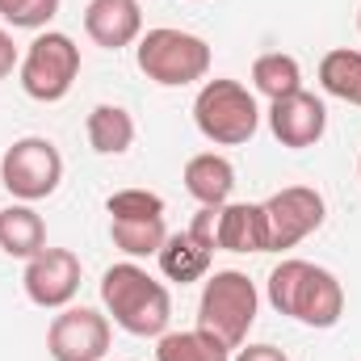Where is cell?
I'll list each match as a JSON object with an SVG mask.
<instances>
[{"label":"cell","instance_id":"ffe728a7","mask_svg":"<svg viewBox=\"0 0 361 361\" xmlns=\"http://www.w3.org/2000/svg\"><path fill=\"white\" fill-rule=\"evenodd\" d=\"M319 89L336 101L361 105V51L336 47L319 59Z\"/></svg>","mask_w":361,"mask_h":361},{"label":"cell","instance_id":"7c38bea8","mask_svg":"<svg viewBox=\"0 0 361 361\" xmlns=\"http://www.w3.org/2000/svg\"><path fill=\"white\" fill-rule=\"evenodd\" d=\"M85 34L105 51L135 47L143 38V8H139V0H89Z\"/></svg>","mask_w":361,"mask_h":361},{"label":"cell","instance_id":"3957f363","mask_svg":"<svg viewBox=\"0 0 361 361\" xmlns=\"http://www.w3.org/2000/svg\"><path fill=\"white\" fill-rule=\"evenodd\" d=\"M257 311H261V294H257V281L248 273L240 269L206 273V286H202V298H197V328L219 336L227 349H240V345H248Z\"/></svg>","mask_w":361,"mask_h":361},{"label":"cell","instance_id":"44dd1931","mask_svg":"<svg viewBox=\"0 0 361 361\" xmlns=\"http://www.w3.org/2000/svg\"><path fill=\"white\" fill-rule=\"evenodd\" d=\"M252 89L269 101H281L290 92L302 89V63L286 51H269V55H257L252 63Z\"/></svg>","mask_w":361,"mask_h":361},{"label":"cell","instance_id":"d4e9b609","mask_svg":"<svg viewBox=\"0 0 361 361\" xmlns=\"http://www.w3.org/2000/svg\"><path fill=\"white\" fill-rule=\"evenodd\" d=\"M21 63V55H17V42H13V34L0 25V80L4 76H13V68Z\"/></svg>","mask_w":361,"mask_h":361},{"label":"cell","instance_id":"cb8c5ba5","mask_svg":"<svg viewBox=\"0 0 361 361\" xmlns=\"http://www.w3.org/2000/svg\"><path fill=\"white\" fill-rule=\"evenodd\" d=\"M231 361H290L277 345H240V353H231Z\"/></svg>","mask_w":361,"mask_h":361},{"label":"cell","instance_id":"2e32d148","mask_svg":"<svg viewBox=\"0 0 361 361\" xmlns=\"http://www.w3.org/2000/svg\"><path fill=\"white\" fill-rule=\"evenodd\" d=\"M42 248H47V223H42V214L30 202L4 206L0 210V252L17 257V261H30Z\"/></svg>","mask_w":361,"mask_h":361},{"label":"cell","instance_id":"603a6c76","mask_svg":"<svg viewBox=\"0 0 361 361\" xmlns=\"http://www.w3.org/2000/svg\"><path fill=\"white\" fill-rule=\"evenodd\" d=\"M109 219H143V214H164V197L152 189H118L105 197Z\"/></svg>","mask_w":361,"mask_h":361},{"label":"cell","instance_id":"e0dca14e","mask_svg":"<svg viewBox=\"0 0 361 361\" xmlns=\"http://www.w3.org/2000/svg\"><path fill=\"white\" fill-rule=\"evenodd\" d=\"M85 135H89V147L97 156H122L135 143V118H130V109L101 101V105H92Z\"/></svg>","mask_w":361,"mask_h":361},{"label":"cell","instance_id":"83f0119b","mask_svg":"<svg viewBox=\"0 0 361 361\" xmlns=\"http://www.w3.org/2000/svg\"><path fill=\"white\" fill-rule=\"evenodd\" d=\"M105 361H109V357H105Z\"/></svg>","mask_w":361,"mask_h":361},{"label":"cell","instance_id":"d6986e66","mask_svg":"<svg viewBox=\"0 0 361 361\" xmlns=\"http://www.w3.org/2000/svg\"><path fill=\"white\" fill-rule=\"evenodd\" d=\"M235 349H227L219 336H210L206 328H189V332H164L156 341V361H231Z\"/></svg>","mask_w":361,"mask_h":361},{"label":"cell","instance_id":"5bb4252c","mask_svg":"<svg viewBox=\"0 0 361 361\" xmlns=\"http://www.w3.org/2000/svg\"><path fill=\"white\" fill-rule=\"evenodd\" d=\"M185 189L197 206H227L231 202V189H235V164L219 152H197L185 160Z\"/></svg>","mask_w":361,"mask_h":361},{"label":"cell","instance_id":"ba28073f","mask_svg":"<svg viewBox=\"0 0 361 361\" xmlns=\"http://www.w3.org/2000/svg\"><path fill=\"white\" fill-rule=\"evenodd\" d=\"M261 210H265V227H269V252H286L324 227L328 202L311 185H286L261 202Z\"/></svg>","mask_w":361,"mask_h":361},{"label":"cell","instance_id":"9c48e42d","mask_svg":"<svg viewBox=\"0 0 361 361\" xmlns=\"http://www.w3.org/2000/svg\"><path fill=\"white\" fill-rule=\"evenodd\" d=\"M109 336V315L97 307H63L47 328V353L51 361H105Z\"/></svg>","mask_w":361,"mask_h":361},{"label":"cell","instance_id":"8992f818","mask_svg":"<svg viewBox=\"0 0 361 361\" xmlns=\"http://www.w3.org/2000/svg\"><path fill=\"white\" fill-rule=\"evenodd\" d=\"M76 76H80V47L63 30H38L17 63V80H21L25 97H34L42 105L63 101L76 85Z\"/></svg>","mask_w":361,"mask_h":361},{"label":"cell","instance_id":"9a60e30c","mask_svg":"<svg viewBox=\"0 0 361 361\" xmlns=\"http://www.w3.org/2000/svg\"><path fill=\"white\" fill-rule=\"evenodd\" d=\"M156 261H160V273H164L169 281L189 286V281H206L210 261H214V248H210L206 240H197V235L185 227V231H169V240H164V248L156 252Z\"/></svg>","mask_w":361,"mask_h":361},{"label":"cell","instance_id":"4316f807","mask_svg":"<svg viewBox=\"0 0 361 361\" xmlns=\"http://www.w3.org/2000/svg\"><path fill=\"white\" fill-rule=\"evenodd\" d=\"M357 177H361V156H357Z\"/></svg>","mask_w":361,"mask_h":361},{"label":"cell","instance_id":"ac0fdd59","mask_svg":"<svg viewBox=\"0 0 361 361\" xmlns=\"http://www.w3.org/2000/svg\"><path fill=\"white\" fill-rule=\"evenodd\" d=\"M109 240L118 252H126L130 261L156 257L169 240V223L164 214H143V219H109Z\"/></svg>","mask_w":361,"mask_h":361},{"label":"cell","instance_id":"7a4b0ae2","mask_svg":"<svg viewBox=\"0 0 361 361\" xmlns=\"http://www.w3.org/2000/svg\"><path fill=\"white\" fill-rule=\"evenodd\" d=\"M265 294H269L273 311L277 315H290L307 328H336L341 315H345V286L341 277L324 265H311V261H298V257H286L265 281Z\"/></svg>","mask_w":361,"mask_h":361},{"label":"cell","instance_id":"7402d4cb","mask_svg":"<svg viewBox=\"0 0 361 361\" xmlns=\"http://www.w3.org/2000/svg\"><path fill=\"white\" fill-rule=\"evenodd\" d=\"M59 13V0H0V21L13 30H47Z\"/></svg>","mask_w":361,"mask_h":361},{"label":"cell","instance_id":"30bf717a","mask_svg":"<svg viewBox=\"0 0 361 361\" xmlns=\"http://www.w3.org/2000/svg\"><path fill=\"white\" fill-rule=\"evenodd\" d=\"M80 277H85V265H80V257L72 248H42L38 257L25 261L21 286H25V298L34 307L63 311L80 294Z\"/></svg>","mask_w":361,"mask_h":361},{"label":"cell","instance_id":"4fadbf2b","mask_svg":"<svg viewBox=\"0 0 361 361\" xmlns=\"http://www.w3.org/2000/svg\"><path fill=\"white\" fill-rule=\"evenodd\" d=\"M214 248L223 252H269V227L261 202H227L214 219Z\"/></svg>","mask_w":361,"mask_h":361},{"label":"cell","instance_id":"277c9868","mask_svg":"<svg viewBox=\"0 0 361 361\" xmlns=\"http://www.w3.org/2000/svg\"><path fill=\"white\" fill-rule=\"evenodd\" d=\"M193 126L202 130V139H210L214 147H240L261 130V105L257 92L240 80L214 76L206 80L193 97Z\"/></svg>","mask_w":361,"mask_h":361},{"label":"cell","instance_id":"8fae6325","mask_svg":"<svg viewBox=\"0 0 361 361\" xmlns=\"http://www.w3.org/2000/svg\"><path fill=\"white\" fill-rule=\"evenodd\" d=\"M269 130L273 139L290 152H302V147H315L328 130V105L315 97V92L298 89L281 101H269Z\"/></svg>","mask_w":361,"mask_h":361},{"label":"cell","instance_id":"6da1fadb","mask_svg":"<svg viewBox=\"0 0 361 361\" xmlns=\"http://www.w3.org/2000/svg\"><path fill=\"white\" fill-rule=\"evenodd\" d=\"M101 307L105 315L130 332V336H152L160 341L169 332V319H173V294L160 277L143 269L139 261H122V265H109L101 273Z\"/></svg>","mask_w":361,"mask_h":361},{"label":"cell","instance_id":"484cf974","mask_svg":"<svg viewBox=\"0 0 361 361\" xmlns=\"http://www.w3.org/2000/svg\"><path fill=\"white\" fill-rule=\"evenodd\" d=\"M357 30H361V8H357Z\"/></svg>","mask_w":361,"mask_h":361},{"label":"cell","instance_id":"5b68a950","mask_svg":"<svg viewBox=\"0 0 361 361\" xmlns=\"http://www.w3.org/2000/svg\"><path fill=\"white\" fill-rule=\"evenodd\" d=\"M135 63L152 85L185 89V85H197L210 76V42L189 30L156 25L135 42Z\"/></svg>","mask_w":361,"mask_h":361},{"label":"cell","instance_id":"52a82bcc","mask_svg":"<svg viewBox=\"0 0 361 361\" xmlns=\"http://www.w3.org/2000/svg\"><path fill=\"white\" fill-rule=\"evenodd\" d=\"M0 180L4 189L17 197V202H42L59 189L63 180V156L51 139L42 135H25V139H13L0 156Z\"/></svg>","mask_w":361,"mask_h":361}]
</instances>
